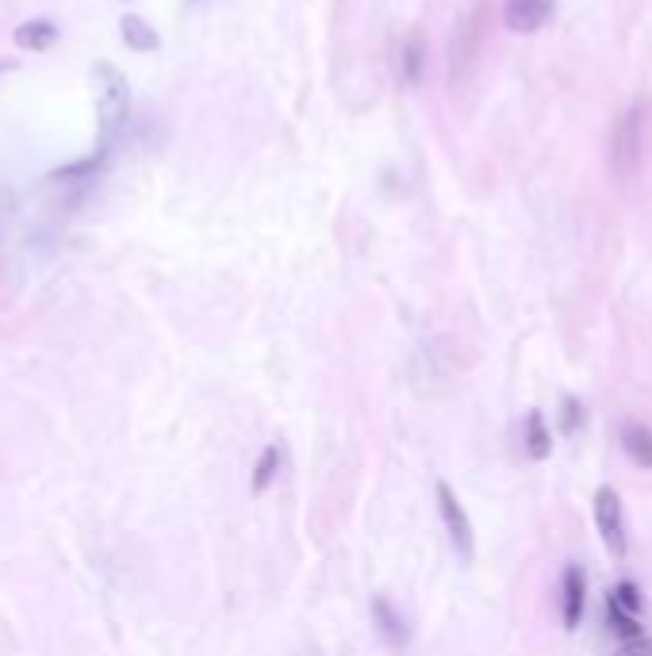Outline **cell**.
Returning a JSON list of instances; mask_svg holds the SVG:
<instances>
[{"label":"cell","mask_w":652,"mask_h":656,"mask_svg":"<svg viewBox=\"0 0 652 656\" xmlns=\"http://www.w3.org/2000/svg\"><path fill=\"white\" fill-rule=\"evenodd\" d=\"M641 154H645V104H630L619 116L611 135V166L625 180L633 177L641 166Z\"/></svg>","instance_id":"cell-1"},{"label":"cell","mask_w":652,"mask_h":656,"mask_svg":"<svg viewBox=\"0 0 652 656\" xmlns=\"http://www.w3.org/2000/svg\"><path fill=\"white\" fill-rule=\"evenodd\" d=\"M93 77L100 81V127H104V138H111L124 127L127 119V108H130V97H127V77L119 74L116 66L100 62L93 69Z\"/></svg>","instance_id":"cell-2"},{"label":"cell","mask_w":652,"mask_h":656,"mask_svg":"<svg viewBox=\"0 0 652 656\" xmlns=\"http://www.w3.org/2000/svg\"><path fill=\"white\" fill-rule=\"evenodd\" d=\"M438 515H441V526H446L449 541H454L457 557L468 565V560L476 557V533H473V518L465 515V503H460V499H457V491L449 488L446 480L438 483Z\"/></svg>","instance_id":"cell-3"},{"label":"cell","mask_w":652,"mask_h":656,"mask_svg":"<svg viewBox=\"0 0 652 656\" xmlns=\"http://www.w3.org/2000/svg\"><path fill=\"white\" fill-rule=\"evenodd\" d=\"M595 526L603 533V546L611 549L614 560H622L630 552V538H625V511H622V496L614 488H599L595 491Z\"/></svg>","instance_id":"cell-4"},{"label":"cell","mask_w":652,"mask_h":656,"mask_svg":"<svg viewBox=\"0 0 652 656\" xmlns=\"http://www.w3.org/2000/svg\"><path fill=\"white\" fill-rule=\"evenodd\" d=\"M372 626H377V637L388 645L391 653H403L407 642H411V629H407V618L396 610V603L385 599V595H372Z\"/></svg>","instance_id":"cell-5"},{"label":"cell","mask_w":652,"mask_h":656,"mask_svg":"<svg viewBox=\"0 0 652 656\" xmlns=\"http://www.w3.org/2000/svg\"><path fill=\"white\" fill-rule=\"evenodd\" d=\"M553 8H556V0H507V4H503V20H507L510 31L529 35L549 23Z\"/></svg>","instance_id":"cell-6"},{"label":"cell","mask_w":652,"mask_h":656,"mask_svg":"<svg viewBox=\"0 0 652 656\" xmlns=\"http://www.w3.org/2000/svg\"><path fill=\"white\" fill-rule=\"evenodd\" d=\"M584 603H587V572L580 565H568L561 576V618L568 629L580 626V618H584Z\"/></svg>","instance_id":"cell-7"},{"label":"cell","mask_w":652,"mask_h":656,"mask_svg":"<svg viewBox=\"0 0 652 656\" xmlns=\"http://www.w3.org/2000/svg\"><path fill=\"white\" fill-rule=\"evenodd\" d=\"M622 446L641 469H652V430L645 422H622Z\"/></svg>","instance_id":"cell-8"},{"label":"cell","mask_w":652,"mask_h":656,"mask_svg":"<svg viewBox=\"0 0 652 656\" xmlns=\"http://www.w3.org/2000/svg\"><path fill=\"white\" fill-rule=\"evenodd\" d=\"M58 39V28L50 20H28L16 28V47L20 50H47L55 47Z\"/></svg>","instance_id":"cell-9"},{"label":"cell","mask_w":652,"mask_h":656,"mask_svg":"<svg viewBox=\"0 0 652 656\" xmlns=\"http://www.w3.org/2000/svg\"><path fill=\"white\" fill-rule=\"evenodd\" d=\"M281 461H284L281 446H265V449H261V457L254 464V477H250V491H254V496L269 491V483L281 477Z\"/></svg>","instance_id":"cell-10"},{"label":"cell","mask_w":652,"mask_h":656,"mask_svg":"<svg viewBox=\"0 0 652 656\" xmlns=\"http://www.w3.org/2000/svg\"><path fill=\"white\" fill-rule=\"evenodd\" d=\"M526 453L534 457V461H542V457L553 453V438H549V427H545L542 411L526 414Z\"/></svg>","instance_id":"cell-11"},{"label":"cell","mask_w":652,"mask_h":656,"mask_svg":"<svg viewBox=\"0 0 652 656\" xmlns=\"http://www.w3.org/2000/svg\"><path fill=\"white\" fill-rule=\"evenodd\" d=\"M119 28H124V42L130 50H143V55L146 50H158V31H154L143 16H124Z\"/></svg>","instance_id":"cell-12"},{"label":"cell","mask_w":652,"mask_h":656,"mask_svg":"<svg viewBox=\"0 0 652 656\" xmlns=\"http://www.w3.org/2000/svg\"><path fill=\"white\" fill-rule=\"evenodd\" d=\"M399 66H403V81L407 85L419 81V74H422V39L415 31L403 39V50H399Z\"/></svg>","instance_id":"cell-13"},{"label":"cell","mask_w":652,"mask_h":656,"mask_svg":"<svg viewBox=\"0 0 652 656\" xmlns=\"http://www.w3.org/2000/svg\"><path fill=\"white\" fill-rule=\"evenodd\" d=\"M606 621H611V629L622 637V642H633V637H641V621H638V615H630V610L614 607L611 599H606Z\"/></svg>","instance_id":"cell-14"},{"label":"cell","mask_w":652,"mask_h":656,"mask_svg":"<svg viewBox=\"0 0 652 656\" xmlns=\"http://www.w3.org/2000/svg\"><path fill=\"white\" fill-rule=\"evenodd\" d=\"M580 427H584V403L572 400V395H564V403H561V434H576Z\"/></svg>","instance_id":"cell-15"},{"label":"cell","mask_w":652,"mask_h":656,"mask_svg":"<svg viewBox=\"0 0 652 656\" xmlns=\"http://www.w3.org/2000/svg\"><path fill=\"white\" fill-rule=\"evenodd\" d=\"M104 166V150L100 154H93V158H85V161H77V166H69V169H58L55 173V180H77V177H93Z\"/></svg>","instance_id":"cell-16"},{"label":"cell","mask_w":652,"mask_h":656,"mask_svg":"<svg viewBox=\"0 0 652 656\" xmlns=\"http://www.w3.org/2000/svg\"><path fill=\"white\" fill-rule=\"evenodd\" d=\"M611 603H614V607H622V610H630V615L641 618V595H638V587H633V584H619V587H614Z\"/></svg>","instance_id":"cell-17"},{"label":"cell","mask_w":652,"mask_h":656,"mask_svg":"<svg viewBox=\"0 0 652 656\" xmlns=\"http://www.w3.org/2000/svg\"><path fill=\"white\" fill-rule=\"evenodd\" d=\"M622 656H652V637H633V642H625Z\"/></svg>","instance_id":"cell-18"},{"label":"cell","mask_w":652,"mask_h":656,"mask_svg":"<svg viewBox=\"0 0 652 656\" xmlns=\"http://www.w3.org/2000/svg\"><path fill=\"white\" fill-rule=\"evenodd\" d=\"M193 4H196V0H193Z\"/></svg>","instance_id":"cell-19"}]
</instances>
